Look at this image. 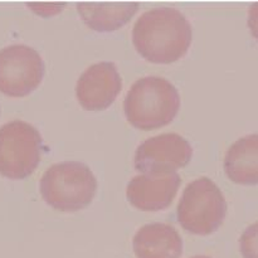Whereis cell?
Here are the masks:
<instances>
[{"instance_id":"obj_12","label":"cell","mask_w":258,"mask_h":258,"mask_svg":"<svg viewBox=\"0 0 258 258\" xmlns=\"http://www.w3.org/2000/svg\"><path fill=\"white\" fill-rule=\"evenodd\" d=\"M136 3H78L77 10L88 28L96 32H113L126 24L138 12Z\"/></svg>"},{"instance_id":"obj_13","label":"cell","mask_w":258,"mask_h":258,"mask_svg":"<svg viewBox=\"0 0 258 258\" xmlns=\"http://www.w3.org/2000/svg\"><path fill=\"white\" fill-rule=\"evenodd\" d=\"M239 251L243 258H258V222L247 227L242 233Z\"/></svg>"},{"instance_id":"obj_2","label":"cell","mask_w":258,"mask_h":258,"mask_svg":"<svg viewBox=\"0 0 258 258\" xmlns=\"http://www.w3.org/2000/svg\"><path fill=\"white\" fill-rule=\"evenodd\" d=\"M179 108L178 90L160 77H144L136 81L123 101V111L130 125L144 131L169 125L178 115Z\"/></svg>"},{"instance_id":"obj_8","label":"cell","mask_w":258,"mask_h":258,"mask_svg":"<svg viewBox=\"0 0 258 258\" xmlns=\"http://www.w3.org/2000/svg\"><path fill=\"white\" fill-rule=\"evenodd\" d=\"M122 87L117 68L111 62L91 66L78 78L76 96L85 110L103 111L115 102Z\"/></svg>"},{"instance_id":"obj_11","label":"cell","mask_w":258,"mask_h":258,"mask_svg":"<svg viewBox=\"0 0 258 258\" xmlns=\"http://www.w3.org/2000/svg\"><path fill=\"white\" fill-rule=\"evenodd\" d=\"M224 171L233 183L258 185V134L239 139L228 149Z\"/></svg>"},{"instance_id":"obj_9","label":"cell","mask_w":258,"mask_h":258,"mask_svg":"<svg viewBox=\"0 0 258 258\" xmlns=\"http://www.w3.org/2000/svg\"><path fill=\"white\" fill-rule=\"evenodd\" d=\"M181 179L176 173L141 174L127 184V201L144 212H158L170 207L180 188Z\"/></svg>"},{"instance_id":"obj_1","label":"cell","mask_w":258,"mask_h":258,"mask_svg":"<svg viewBox=\"0 0 258 258\" xmlns=\"http://www.w3.org/2000/svg\"><path fill=\"white\" fill-rule=\"evenodd\" d=\"M190 23L179 10L155 8L144 13L133 29V43L144 59L170 64L180 59L191 44Z\"/></svg>"},{"instance_id":"obj_14","label":"cell","mask_w":258,"mask_h":258,"mask_svg":"<svg viewBox=\"0 0 258 258\" xmlns=\"http://www.w3.org/2000/svg\"><path fill=\"white\" fill-rule=\"evenodd\" d=\"M248 28L252 35L258 40V3L252 5L248 12Z\"/></svg>"},{"instance_id":"obj_15","label":"cell","mask_w":258,"mask_h":258,"mask_svg":"<svg viewBox=\"0 0 258 258\" xmlns=\"http://www.w3.org/2000/svg\"><path fill=\"white\" fill-rule=\"evenodd\" d=\"M191 258H211V257H207V256H196V257H191Z\"/></svg>"},{"instance_id":"obj_7","label":"cell","mask_w":258,"mask_h":258,"mask_svg":"<svg viewBox=\"0 0 258 258\" xmlns=\"http://www.w3.org/2000/svg\"><path fill=\"white\" fill-rule=\"evenodd\" d=\"M193 149L178 134H163L144 141L135 153V169L141 174L175 173L190 163Z\"/></svg>"},{"instance_id":"obj_4","label":"cell","mask_w":258,"mask_h":258,"mask_svg":"<svg viewBox=\"0 0 258 258\" xmlns=\"http://www.w3.org/2000/svg\"><path fill=\"white\" fill-rule=\"evenodd\" d=\"M226 216V199L209 178L197 179L188 184L176 208L178 223L197 236H208L218 231Z\"/></svg>"},{"instance_id":"obj_5","label":"cell","mask_w":258,"mask_h":258,"mask_svg":"<svg viewBox=\"0 0 258 258\" xmlns=\"http://www.w3.org/2000/svg\"><path fill=\"white\" fill-rule=\"evenodd\" d=\"M44 145L39 131L20 120L0 127V175L20 180L34 173L42 159Z\"/></svg>"},{"instance_id":"obj_3","label":"cell","mask_w":258,"mask_h":258,"mask_svg":"<svg viewBox=\"0 0 258 258\" xmlns=\"http://www.w3.org/2000/svg\"><path fill=\"white\" fill-rule=\"evenodd\" d=\"M39 189L49 207L59 212H77L93 201L97 179L86 164L63 161L52 165L43 174Z\"/></svg>"},{"instance_id":"obj_6","label":"cell","mask_w":258,"mask_h":258,"mask_svg":"<svg viewBox=\"0 0 258 258\" xmlns=\"http://www.w3.org/2000/svg\"><path fill=\"white\" fill-rule=\"evenodd\" d=\"M45 75L39 53L24 44L0 49V92L8 97H24L38 88Z\"/></svg>"},{"instance_id":"obj_10","label":"cell","mask_w":258,"mask_h":258,"mask_svg":"<svg viewBox=\"0 0 258 258\" xmlns=\"http://www.w3.org/2000/svg\"><path fill=\"white\" fill-rule=\"evenodd\" d=\"M133 248L138 258H180L183 239L173 226L150 223L136 232Z\"/></svg>"}]
</instances>
